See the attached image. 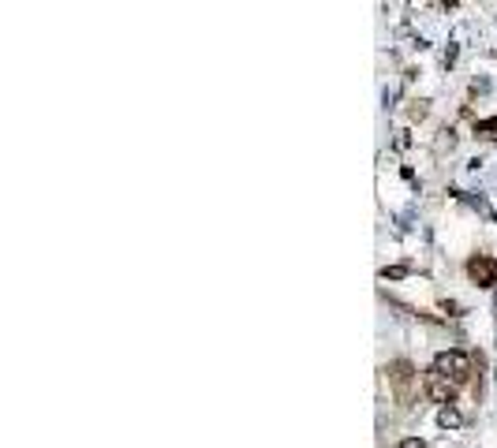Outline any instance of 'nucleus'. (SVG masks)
Instances as JSON below:
<instances>
[{"label": "nucleus", "instance_id": "f257e3e1", "mask_svg": "<svg viewBox=\"0 0 497 448\" xmlns=\"http://www.w3.org/2000/svg\"><path fill=\"white\" fill-rule=\"evenodd\" d=\"M426 396L434 400V403H441V407H449V403H456V381L449 377V374H441L438 366L426 374Z\"/></svg>", "mask_w": 497, "mask_h": 448}, {"label": "nucleus", "instance_id": "f03ea898", "mask_svg": "<svg viewBox=\"0 0 497 448\" xmlns=\"http://www.w3.org/2000/svg\"><path fill=\"white\" fill-rule=\"evenodd\" d=\"M434 366H438L441 374H449L456 385L471 377V355H467V351H445V355H438Z\"/></svg>", "mask_w": 497, "mask_h": 448}, {"label": "nucleus", "instance_id": "7ed1b4c3", "mask_svg": "<svg viewBox=\"0 0 497 448\" xmlns=\"http://www.w3.org/2000/svg\"><path fill=\"white\" fill-rule=\"evenodd\" d=\"M389 381H392V392H397L400 403L411 400V385H415V370L408 362H392L389 366Z\"/></svg>", "mask_w": 497, "mask_h": 448}, {"label": "nucleus", "instance_id": "20e7f679", "mask_svg": "<svg viewBox=\"0 0 497 448\" xmlns=\"http://www.w3.org/2000/svg\"><path fill=\"white\" fill-rule=\"evenodd\" d=\"M467 273H471V281H479L482 288H486V284H497V258H486V254L471 258Z\"/></svg>", "mask_w": 497, "mask_h": 448}, {"label": "nucleus", "instance_id": "39448f33", "mask_svg": "<svg viewBox=\"0 0 497 448\" xmlns=\"http://www.w3.org/2000/svg\"><path fill=\"white\" fill-rule=\"evenodd\" d=\"M475 135H486V138H497V116H493V120H479V124H475Z\"/></svg>", "mask_w": 497, "mask_h": 448}, {"label": "nucleus", "instance_id": "423d86ee", "mask_svg": "<svg viewBox=\"0 0 497 448\" xmlns=\"http://www.w3.org/2000/svg\"><path fill=\"white\" fill-rule=\"evenodd\" d=\"M441 426H460V415H456V407H452V403L441 411Z\"/></svg>", "mask_w": 497, "mask_h": 448}, {"label": "nucleus", "instance_id": "0eeeda50", "mask_svg": "<svg viewBox=\"0 0 497 448\" xmlns=\"http://www.w3.org/2000/svg\"><path fill=\"white\" fill-rule=\"evenodd\" d=\"M397 448H426V444H423V441H415V437H411V441H404V444H397Z\"/></svg>", "mask_w": 497, "mask_h": 448}]
</instances>
